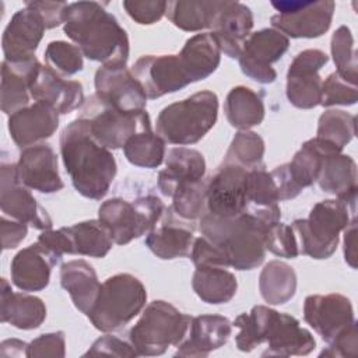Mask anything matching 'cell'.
<instances>
[{
  "label": "cell",
  "mask_w": 358,
  "mask_h": 358,
  "mask_svg": "<svg viewBox=\"0 0 358 358\" xmlns=\"http://www.w3.org/2000/svg\"><path fill=\"white\" fill-rule=\"evenodd\" d=\"M126 13L140 25H151L155 24L166 14L168 1L162 0H145V1H133L124 0L122 3Z\"/></svg>",
  "instance_id": "obj_49"
},
{
  "label": "cell",
  "mask_w": 358,
  "mask_h": 358,
  "mask_svg": "<svg viewBox=\"0 0 358 358\" xmlns=\"http://www.w3.org/2000/svg\"><path fill=\"white\" fill-rule=\"evenodd\" d=\"M45 29L42 15L25 4L11 17L4 29L1 39L4 60L20 62L34 57Z\"/></svg>",
  "instance_id": "obj_19"
},
{
  "label": "cell",
  "mask_w": 358,
  "mask_h": 358,
  "mask_svg": "<svg viewBox=\"0 0 358 358\" xmlns=\"http://www.w3.org/2000/svg\"><path fill=\"white\" fill-rule=\"evenodd\" d=\"M270 175L275 185L280 201L295 199L302 192V187L295 182L294 176L291 175L288 164H282V165L274 168L270 172Z\"/></svg>",
  "instance_id": "obj_54"
},
{
  "label": "cell",
  "mask_w": 358,
  "mask_h": 358,
  "mask_svg": "<svg viewBox=\"0 0 358 358\" xmlns=\"http://www.w3.org/2000/svg\"><path fill=\"white\" fill-rule=\"evenodd\" d=\"M259 289L268 305H282L295 295L296 274L289 264L271 260L259 275Z\"/></svg>",
  "instance_id": "obj_38"
},
{
  "label": "cell",
  "mask_w": 358,
  "mask_h": 358,
  "mask_svg": "<svg viewBox=\"0 0 358 358\" xmlns=\"http://www.w3.org/2000/svg\"><path fill=\"white\" fill-rule=\"evenodd\" d=\"M252 28L253 14L250 8L239 1L225 0L213 22L211 32L220 45L221 53L238 59Z\"/></svg>",
  "instance_id": "obj_23"
},
{
  "label": "cell",
  "mask_w": 358,
  "mask_h": 358,
  "mask_svg": "<svg viewBox=\"0 0 358 358\" xmlns=\"http://www.w3.org/2000/svg\"><path fill=\"white\" fill-rule=\"evenodd\" d=\"M41 67L34 56L27 60L1 63V110L8 116L29 105V87Z\"/></svg>",
  "instance_id": "obj_26"
},
{
  "label": "cell",
  "mask_w": 358,
  "mask_h": 358,
  "mask_svg": "<svg viewBox=\"0 0 358 358\" xmlns=\"http://www.w3.org/2000/svg\"><path fill=\"white\" fill-rule=\"evenodd\" d=\"M46 317L43 301L25 292H14L6 278H1L0 289V319L3 323L21 330L39 327Z\"/></svg>",
  "instance_id": "obj_27"
},
{
  "label": "cell",
  "mask_w": 358,
  "mask_h": 358,
  "mask_svg": "<svg viewBox=\"0 0 358 358\" xmlns=\"http://www.w3.org/2000/svg\"><path fill=\"white\" fill-rule=\"evenodd\" d=\"M192 317L165 301L148 303L129 333L137 355L155 357L179 345L187 334Z\"/></svg>",
  "instance_id": "obj_7"
},
{
  "label": "cell",
  "mask_w": 358,
  "mask_h": 358,
  "mask_svg": "<svg viewBox=\"0 0 358 358\" xmlns=\"http://www.w3.org/2000/svg\"><path fill=\"white\" fill-rule=\"evenodd\" d=\"M164 211V203L152 194L138 197L134 201L116 197L101 204L98 220L109 229L116 245H126L154 229Z\"/></svg>",
  "instance_id": "obj_8"
},
{
  "label": "cell",
  "mask_w": 358,
  "mask_h": 358,
  "mask_svg": "<svg viewBox=\"0 0 358 358\" xmlns=\"http://www.w3.org/2000/svg\"><path fill=\"white\" fill-rule=\"evenodd\" d=\"M27 6L35 8L43 18L46 29H52L64 24V14L69 3L66 1H25Z\"/></svg>",
  "instance_id": "obj_55"
},
{
  "label": "cell",
  "mask_w": 358,
  "mask_h": 358,
  "mask_svg": "<svg viewBox=\"0 0 358 358\" xmlns=\"http://www.w3.org/2000/svg\"><path fill=\"white\" fill-rule=\"evenodd\" d=\"M246 168L236 164L222 162L207 182V213L232 218L246 208Z\"/></svg>",
  "instance_id": "obj_14"
},
{
  "label": "cell",
  "mask_w": 358,
  "mask_h": 358,
  "mask_svg": "<svg viewBox=\"0 0 358 358\" xmlns=\"http://www.w3.org/2000/svg\"><path fill=\"white\" fill-rule=\"evenodd\" d=\"M60 284L69 292L74 306L85 316L92 309L102 285L92 266L81 259L62 264Z\"/></svg>",
  "instance_id": "obj_31"
},
{
  "label": "cell",
  "mask_w": 358,
  "mask_h": 358,
  "mask_svg": "<svg viewBox=\"0 0 358 358\" xmlns=\"http://www.w3.org/2000/svg\"><path fill=\"white\" fill-rule=\"evenodd\" d=\"M204 173L206 161L201 152L187 147H175L168 151L165 168L158 173V189L164 196L171 197L178 183L201 180Z\"/></svg>",
  "instance_id": "obj_30"
},
{
  "label": "cell",
  "mask_w": 358,
  "mask_h": 358,
  "mask_svg": "<svg viewBox=\"0 0 358 358\" xmlns=\"http://www.w3.org/2000/svg\"><path fill=\"white\" fill-rule=\"evenodd\" d=\"M264 245L266 250L280 257L295 259L296 256H299L298 241L292 227L280 221L267 229L264 236Z\"/></svg>",
  "instance_id": "obj_48"
},
{
  "label": "cell",
  "mask_w": 358,
  "mask_h": 358,
  "mask_svg": "<svg viewBox=\"0 0 358 358\" xmlns=\"http://www.w3.org/2000/svg\"><path fill=\"white\" fill-rule=\"evenodd\" d=\"M207 183L201 179L197 182H182L178 183L172 193V208L178 217L183 220H197L201 218L207 208L206 203Z\"/></svg>",
  "instance_id": "obj_41"
},
{
  "label": "cell",
  "mask_w": 358,
  "mask_h": 358,
  "mask_svg": "<svg viewBox=\"0 0 358 358\" xmlns=\"http://www.w3.org/2000/svg\"><path fill=\"white\" fill-rule=\"evenodd\" d=\"M70 241V255L105 257L115 243L109 229L99 220H88L64 227Z\"/></svg>",
  "instance_id": "obj_35"
},
{
  "label": "cell",
  "mask_w": 358,
  "mask_h": 358,
  "mask_svg": "<svg viewBox=\"0 0 358 358\" xmlns=\"http://www.w3.org/2000/svg\"><path fill=\"white\" fill-rule=\"evenodd\" d=\"M187 333L189 337L179 344L175 355L203 358L227 344L232 333V323L221 315H200L192 317Z\"/></svg>",
  "instance_id": "obj_25"
},
{
  "label": "cell",
  "mask_w": 358,
  "mask_h": 358,
  "mask_svg": "<svg viewBox=\"0 0 358 358\" xmlns=\"http://www.w3.org/2000/svg\"><path fill=\"white\" fill-rule=\"evenodd\" d=\"M358 355V333L357 322L340 333L333 341L329 343V347L320 352V357L331 358H355Z\"/></svg>",
  "instance_id": "obj_52"
},
{
  "label": "cell",
  "mask_w": 358,
  "mask_h": 358,
  "mask_svg": "<svg viewBox=\"0 0 358 358\" xmlns=\"http://www.w3.org/2000/svg\"><path fill=\"white\" fill-rule=\"evenodd\" d=\"M264 343H267V350L262 354L263 357L308 355L316 347L312 333L302 327L298 319L277 310L270 319Z\"/></svg>",
  "instance_id": "obj_21"
},
{
  "label": "cell",
  "mask_w": 358,
  "mask_h": 358,
  "mask_svg": "<svg viewBox=\"0 0 358 358\" xmlns=\"http://www.w3.org/2000/svg\"><path fill=\"white\" fill-rule=\"evenodd\" d=\"M178 56L190 83H196L217 70L221 62V49L213 32H204L189 38Z\"/></svg>",
  "instance_id": "obj_29"
},
{
  "label": "cell",
  "mask_w": 358,
  "mask_h": 358,
  "mask_svg": "<svg viewBox=\"0 0 358 358\" xmlns=\"http://www.w3.org/2000/svg\"><path fill=\"white\" fill-rule=\"evenodd\" d=\"M224 110L229 124L239 130H249L260 124L266 112L263 98L245 85L234 87L228 92Z\"/></svg>",
  "instance_id": "obj_36"
},
{
  "label": "cell",
  "mask_w": 358,
  "mask_h": 358,
  "mask_svg": "<svg viewBox=\"0 0 358 358\" xmlns=\"http://www.w3.org/2000/svg\"><path fill=\"white\" fill-rule=\"evenodd\" d=\"M264 150V141L257 133L239 130L231 141L224 162L236 164L246 169L259 168L262 166Z\"/></svg>",
  "instance_id": "obj_42"
},
{
  "label": "cell",
  "mask_w": 358,
  "mask_h": 358,
  "mask_svg": "<svg viewBox=\"0 0 358 358\" xmlns=\"http://www.w3.org/2000/svg\"><path fill=\"white\" fill-rule=\"evenodd\" d=\"M94 83L95 95L109 106L122 112L145 110L148 98L126 64H102Z\"/></svg>",
  "instance_id": "obj_13"
},
{
  "label": "cell",
  "mask_w": 358,
  "mask_h": 358,
  "mask_svg": "<svg viewBox=\"0 0 358 358\" xmlns=\"http://www.w3.org/2000/svg\"><path fill=\"white\" fill-rule=\"evenodd\" d=\"M273 313L274 309L257 305L252 308L249 313H242L234 320L232 326L239 329V333L235 337L239 351L249 352L266 341V331Z\"/></svg>",
  "instance_id": "obj_39"
},
{
  "label": "cell",
  "mask_w": 358,
  "mask_h": 358,
  "mask_svg": "<svg viewBox=\"0 0 358 358\" xmlns=\"http://www.w3.org/2000/svg\"><path fill=\"white\" fill-rule=\"evenodd\" d=\"M59 112L46 102L35 101L8 117V131L20 148L39 144L59 127Z\"/></svg>",
  "instance_id": "obj_20"
},
{
  "label": "cell",
  "mask_w": 358,
  "mask_h": 358,
  "mask_svg": "<svg viewBox=\"0 0 358 358\" xmlns=\"http://www.w3.org/2000/svg\"><path fill=\"white\" fill-rule=\"evenodd\" d=\"M217 116V94L213 91H200L186 99L165 106L157 117L155 133L169 144H194L213 129Z\"/></svg>",
  "instance_id": "obj_5"
},
{
  "label": "cell",
  "mask_w": 358,
  "mask_h": 358,
  "mask_svg": "<svg viewBox=\"0 0 358 358\" xmlns=\"http://www.w3.org/2000/svg\"><path fill=\"white\" fill-rule=\"evenodd\" d=\"M337 152H341V150L330 141L319 137L310 138L302 144L291 162H288L289 172L302 189L312 186L317 179L323 158L329 154Z\"/></svg>",
  "instance_id": "obj_37"
},
{
  "label": "cell",
  "mask_w": 358,
  "mask_h": 358,
  "mask_svg": "<svg viewBox=\"0 0 358 358\" xmlns=\"http://www.w3.org/2000/svg\"><path fill=\"white\" fill-rule=\"evenodd\" d=\"M289 39L274 28H264L252 32L243 42L238 57L242 73L260 84L275 81L277 71L271 63L278 62L288 50Z\"/></svg>",
  "instance_id": "obj_11"
},
{
  "label": "cell",
  "mask_w": 358,
  "mask_h": 358,
  "mask_svg": "<svg viewBox=\"0 0 358 358\" xmlns=\"http://www.w3.org/2000/svg\"><path fill=\"white\" fill-rule=\"evenodd\" d=\"M357 218L354 217L344 228V259L348 266L357 268Z\"/></svg>",
  "instance_id": "obj_57"
},
{
  "label": "cell",
  "mask_w": 358,
  "mask_h": 358,
  "mask_svg": "<svg viewBox=\"0 0 358 358\" xmlns=\"http://www.w3.org/2000/svg\"><path fill=\"white\" fill-rule=\"evenodd\" d=\"M333 62L337 74L348 83L357 85V52L354 49V38L351 29L345 25L338 27L330 42Z\"/></svg>",
  "instance_id": "obj_44"
},
{
  "label": "cell",
  "mask_w": 358,
  "mask_h": 358,
  "mask_svg": "<svg viewBox=\"0 0 358 358\" xmlns=\"http://www.w3.org/2000/svg\"><path fill=\"white\" fill-rule=\"evenodd\" d=\"M147 302L144 284L129 273L106 278L87 317L95 329L109 333L123 329L137 316Z\"/></svg>",
  "instance_id": "obj_6"
},
{
  "label": "cell",
  "mask_w": 358,
  "mask_h": 358,
  "mask_svg": "<svg viewBox=\"0 0 358 358\" xmlns=\"http://www.w3.org/2000/svg\"><path fill=\"white\" fill-rule=\"evenodd\" d=\"M278 11L270 21L274 29L291 38H317L331 25L336 4L331 0L271 1Z\"/></svg>",
  "instance_id": "obj_10"
},
{
  "label": "cell",
  "mask_w": 358,
  "mask_h": 358,
  "mask_svg": "<svg viewBox=\"0 0 358 358\" xmlns=\"http://www.w3.org/2000/svg\"><path fill=\"white\" fill-rule=\"evenodd\" d=\"M196 295L211 305L229 302L238 289L235 274L225 267H196L192 278Z\"/></svg>",
  "instance_id": "obj_34"
},
{
  "label": "cell",
  "mask_w": 358,
  "mask_h": 358,
  "mask_svg": "<svg viewBox=\"0 0 358 358\" xmlns=\"http://www.w3.org/2000/svg\"><path fill=\"white\" fill-rule=\"evenodd\" d=\"M329 62V56L319 49L299 52L287 71V98L301 109H312L320 103L322 78L319 70Z\"/></svg>",
  "instance_id": "obj_15"
},
{
  "label": "cell",
  "mask_w": 358,
  "mask_h": 358,
  "mask_svg": "<svg viewBox=\"0 0 358 358\" xmlns=\"http://www.w3.org/2000/svg\"><path fill=\"white\" fill-rule=\"evenodd\" d=\"M224 1L217 0H176L168 1L166 17L182 31L196 32L211 29Z\"/></svg>",
  "instance_id": "obj_33"
},
{
  "label": "cell",
  "mask_w": 358,
  "mask_h": 358,
  "mask_svg": "<svg viewBox=\"0 0 358 358\" xmlns=\"http://www.w3.org/2000/svg\"><path fill=\"white\" fill-rule=\"evenodd\" d=\"M0 206L3 214L15 221L41 231L52 228V218L21 183L15 164L3 162L0 166Z\"/></svg>",
  "instance_id": "obj_12"
},
{
  "label": "cell",
  "mask_w": 358,
  "mask_h": 358,
  "mask_svg": "<svg viewBox=\"0 0 358 358\" xmlns=\"http://www.w3.org/2000/svg\"><path fill=\"white\" fill-rule=\"evenodd\" d=\"M268 228L249 213L232 218L206 213L200 218L201 236L220 248L225 253L229 267L236 270H252L263 263L264 236Z\"/></svg>",
  "instance_id": "obj_3"
},
{
  "label": "cell",
  "mask_w": 358,
  "mask_h": 358,
  "mask_svg": "<svg viewBox=\"0 0 358 358\" xmlns=\"http://www.w3.org/2000/svg\"><path fill=\"white\" fill-rule=\"evenodd\" d=\"M28 225L20 221L7 220L6 215L1 217V246L4 250L17 248L27 236Z\"/></svg>",
  "instance_id": "obj_56"
},
{
  "label": "cell",
  "mask_w": 358,
  "mask_h": 358,
  "mask_svg": "<svg viewBox=\"0 0 358 358\" xmlns=\"http://www.w3.org/2000/svg\"><path fill=\"white\" fill-rule=\"evenodd\" d=\"M15 165L21 183L28 189L50 194L64 186L59 175L57 155L49 144L39 143L22 148Z\"/></svg>",
  "instance_id": "obj_18"
},
{
  "label": "cell",
  "mask_w": 358,
  "mask_h": 358,
  "mask_svg": "<svg viewBox=\"0 0 358 358\" xmlns=\"http://www.w3.org/2000/svg\"><path fill=\"white\" fill-rule=\"evenodd\" d=\"M358 99L357 85L348 83L340 77L336 71L329 74L327 78L322 83L320 103L322 106H334V105H354Z\"/></svg>",
  "instance_id": "obj_47"
},
{
  "label": "cell",
  "mask_w": 358,
  "mask_h": 358,
  "mask_svg": "<svg viewBox=\"0 0 358 358\" xmlns=\"http://www.w3.org/2000/svg\"><path fill=\"white\" fill-rule=\"evenodd\" d=\"M27 347H28L27 343L17 338H10L1 343L0 352L3 357H21V355L27 357Z\"/></svg>",
  "instance_id": "obj_58"
},
{
  "label": "cell",
  "mask_w": 358,
  "mask_h": 358,
  "mask_svg": "<svg viewBox=\"0 0 358 358\" xmlns=\"http://www.w3.org/2000/svg\"><path fill=\"white\" fill-rule=\"evenodd\" d=\"M66 355V338L63 331L45 333L32 340L27 347L28 358L38 357H60Z\"/></svg>",
  "instance_id": "obj_51"
},
{
  "label": "cell",
  "mask_w": 358,
  "mask_h": 358,
  "mask_svg": "<svg viewBox=\"0 0 358 358\" xmlns=\"http://www.w3.org/2000/svg\"><path fill=\"white\" fill-rule=\"evenodd\" d=\"M278 201L270 172L264 171L263 166L249 169L246 178V208H270L278 206Z\"/></svg>",
  "instance_id": "obj_45"
},
{
  "label": "cell",
  "mask_w": 358,
  "mask_h": 358,
  "mask_svg": "<svg viewBox=\"0 0 358 358\" xmlns=\"http://www.w3.org/2000/svg\"><path fill=\"white\" fill-rule=\"evenodd\" d=\"M131 73L148 99L161 98L192 84L178 55L141 56L133 64Z\"/></svg>",
  "instance_id": "obj_16"
},
{
  "label": "cell",
  "mask_w": 358,
  "mask_h": 358,
  "mask_svg": "<svg viewBox=\"0 0 358 358\" xmlns=\"http://www.w3.org/2000/svg\"><path fill=\"white\" fill-rule=\"evenodd\" d=\"M59 262L60 260L36 241L13 257L10 266L11 281L21 291H42L49 284L52 267Z\"/></svg>",
  "instance_id": "obj_24"
},
{
  "label": "cell",
  "mask_w": 358,
  "mask_h": 358,
  "mask_svg": "<svg viewBox=\"0 0 358 358\" xmlns=\"http://www.w3.org/2000/svg\"><path fill=\"white\" fill-rule=\"evenodd\" d=\"M85 355H113V357H137L130 341H124L116 336L106 334L94 341Z\"/></svg>",
  "instance_id": "obj_53"
},
{
  "label": "cell",
  "mask_w": 358,
  "mask_h": 358,
  "mask_svg": "<svg viewBox=\"0 0 358 358\" xmlns=\"http://www.w3.org/2000/svg\"><path fill=\"white\" fill-rule=\"evenodd\" d=\"M355 126L357 119L354 115L340 109H330L320 115L316 137L330 141L343 151V148L354 138Z\"/></svg>",
  "instance_id": "obj_43"
},
{
  "label": "cell",
  "mask_w": 358,
  "mask_h": 358,
  "mask_svg": "<svg viewBox=\"0 0 358 358\" xmlns=\"http://www.w3.org/2000/svg\"><path fill=\"white\" fill-rule=\"evenodd\" d=\"M45 60L50 69L60 76H73L83 70V52L78 46L64 42L53 41L46 46Z\"/></svg>",
  "instance_id": "obj_46"
},
{
  "label": "cell",
  "mask_w": 358,
  "mask_h": 358,
  "mask_svg": "<svg viewBox=\"0 0 358 358\" xmlns=\"http://www.w3.org/2000/svg\"><path fill=\"white\" fill-rule=\"evenodd\" d=\"M60 154L74 189L84 197L101 200L106 196L115 176L116 161L110 150L91 134L88 123L77 117L60 134Z\"/></svg>",
  "instance_id": "obj_1"
},
{
  "label": "cell",
  "mask_w": 358,
  "mask_h": 358,
  "mask_svg": "<svg viewBox=\"0 0 358 358\" xmlns=\"http://www.w3.org/2000/svg\"><path fill=\"white\" fill-rule=\"evenodd\" d=\"M193 242V231L172 218L157 224L145 236V246L162 260L190 256Z\"/></svg>",
  "instance_id": "obj_32"
},
{
  "label": "cell",
  "mask_w": 358,
  "mask_h": 358,
  "mask_svg": "<svg viewBox=\"0 0 358 358\" xmlns=\"http://www.w3.org/2000/svg\"><path fill=\"white\" fill-rule=\"evenodd\" d=\"M303 319L327 344L355 322L351 301L341 294L308 295Z\"/></svg>",
  "instance_id": "obj_17"
},
{
  "label": "cell",
  "mask_w": 358,
  "mask_h": 358,
  "mask_svg": "<svg viewBox=\"0 0 358 358\" xmlns=\"http://www.w3.org/2000/svg\"><path fill=\"white\" fill-rule=\"evenodd\" d=\"M355 217V204L341 199L316 203L308 218L295 220L291 227L298 241L299 255L312 259H329L337 249L340 232Z\"/></svg>",
  "instance_id": "obj_4"
},
{
  "label": "cell",
  "mask_w": 358,
  "mask_h": 358,
  "mask_svg": "<svg viewBox=\"0 0 358 358\" xmlns=\"http://www.w3.org/2000/svg\"><path fill=\"white\" fill-rule=\"evenodd\" d=\"M80 117L87 120L92 137L108 150L120 148L133 134L151 129L147 110L122 112L101 101L95 94L84 102Z\"/></svg>",
  "instance_id": "obj_9"
},
{
  "label": "cell",
  "mask_w": 358,
  "mask_h": 358,
  "mask_svg": "<svg viewBox=\"0 0 358 358\" xmlns=\"http://www.w3.org/2000/svg\"><path fill=\"white\" fill-rule=\"evenodd\" d=\"M126 159L141 168H157L165 158V141L150 130L133 134L123 145Z\"/></svg>",
  "instance_id": "obj_40"
},
{
  "label": "cell",
  "mask_w": 358,
  "mask_h": 358,
  "mask_svg": "<svg viewBox=\"0 0 358 358\" xmlns=\"http://www.w3.org/2000/svg\"><path fill=\"white\" fill-rule=\"evenodd\" d=\"M29 94L35 101L53 106L60 115L70 113L85 102L83 85L74 80H64L48 64H41L29 87Z\"/></svg>",
  "instance_id": "obj_22"
},
{
  "label": "cell",
  "mask_w": 358,
  "mask_h": 358,
  "mask_svg": "<svg viewBox=\"0 0 358 358\" xmlns=\"http://www.w3.org/2000/svg\"><path fill=\"white\" fill-rule=\"evenodd\" d=\"M63 29L87 59L102 64L127 63V34L116 17L108 13L101 3H69Z\"/></svg>",
  "instance_id": "obj_2"
},
{
  "label": "cell",
  "mask_w": 358,
  "mask_h": 358,
  "mask_svg": "<svg viewBox=\"0 0 358 358\" xmlns=\"http://www.w3.org/2000/svg\"><path fill=\"white\" fill-rule=\"evenodd\" d=\"M319 187L350 204L357 201V164L345 154H329L323 158L316 179Z\"/></svg>",
  "instance_id": "obj_28"
},
{
  "label": "cell",
  "mask_w": 358,
  "mask_h": 358,
  "mask_svg": "<svg viewBox=\"0 0 358 358\" xmlns=\"http://www.w3.org/2000/svg\"><path fill=\"white\" fill-rule=\"evenodd\" d=\"M190 257L196 267H229L225 253L204 236L194 238Z\"/></svg>",
  "instance_id": "obj_50"
}]
</instances>
